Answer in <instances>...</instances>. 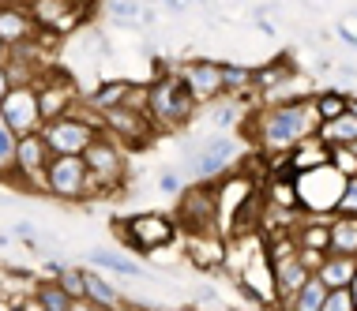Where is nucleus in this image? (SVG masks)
Listing matches in <instances>:
<instances>
[{
    "instance_id": "nucleus-8",
    "label": "nucleus",
    "mask_w": 357,
    "mask_h": 311,
    "mask_svg": "<svg viewBox=\"0 0 357 311\" xmlns=\"http://www.w3.org/2000/svg\"><path fill=\"white\" fill-rule=\"evenodd\" d=\"M45 196L56 202H86L91 199V173L83 158H50L45 165Z\"/></svg>"
},
{
    "instance_id": "nucleus-22",
    "label": "nucleus",
    "mask_w": 357,
    "mask_h": 311,
    "mask_svg": "<svg viewBox=\"0 0 357 311\" xmlns=\"http://www.w3.org/2000/svg\"><path fill=\"white\" fill-rule=\"evenodd\" d=\"M327 251L357 259V214H331V248Z\"/></svg>"
},
{
    "instance_id": "nucleus-6",
    "label": "nucleus",
    "mask_w": 357,
    "mask_h": 311,
    "mask_svg": "<svg viewBox=\"0 0 357 311\" xmlns=\"http://www.w3.org/2000/svg\"><path fill=\"white\" fill-rule=\"evenodd\" d=\"M83 161H86V173H91V199L94 196H117L121 184H124V147L113 135H98L91 147L83 150Z\"/></svg>"
},
{
    "instance_id": "nucleus-38",
    "label": "nucleus",
    "mask_w": 357,
    "mask_h": 311,
    "mask_svg": "<svg viewBox=\"0 0 357 311\" xmlns=\"http://www.w3.org/2000/svg\"><path fill=\"white\" fill-rule=\"evenodd\" d=\"M68 4H72V8H79V12H91V8L98 4V0H68Z\"/></svg>"
},
{
    "instance_id": "nucleus-2",
    "label": "nucleus",
    "mask_w": 357,
    "mask_h": 311,
    "mask_svg": "<svg viewBox=\"0 0 357 311\" xmlns=\"http://www.w3.org/2000/svg\"><path fill=\"white\" fill-rule=\"evenodd\" d=\"M102 135V113L86 109L79 102L72 113L56 116V120L42 124V139L53 158H83V150Z\"/></svg>"
},
{
    "instance_id": "nucleus-31",
    "label": "nucleus",
    "mask_w": 357,
    "mask_h": 311,
    "mask_svg": "<svg viewBox=\"0 0 357 311\" xmlns=\"http://www.w3.org/2000/svg\"><path fill=\"white\" fill-rule=\"evenodd\" d=\"M331 169L339 173V177H357V154L350 147H331Z\"/></svg>"
},
{
    "instance_id": "nucleus-43",
    "label": "nucleus",
    "mask_w": 357,
    "mask_h": 311,
    "mask_svg": "<svg viewBox=\"0 0 357 311\" xmlns=\"http://www.w3.org/2000/svg\"><path fill=\"white\" fill-rule=\"evenodd\" d=\"M350 113L357 116V94H350Z\"/></svg>"
},
{
    "instance_id": "nucleus-20",
    "label": "nucleus",
    "mask_w": 357,
    "mask_h": 311,
    "mask_svg": "<svg viewBox=\"0 0 357 311\" xmlns=\"http://www.w3.org/2000/svg\"><path fill=\"white\" fill-rule=\"evenodd\" d=\"M354 270H357V259H350V255H335V251H327V255L320 259V266H316V278H320L327 289H350Z\"/></svg>"
},
{
    "instance_id": "nucleus-5",
    "label": "nucleus",
    "mask_w": 357,
    "mask_h": 311,
    "mask_svg": "<svg viewBox=\"0 0 357 311\" xmlns=\"http://www.w3.org/2000/svg\"><path fill=\"white\" fill-rule=\"evenodd\" d=\"M173 221H177L181 237L218 232V184H185L177 196Z\"/></svg>"
},
{
    "instance_id": "nucleus-18",
    "label": "nucleus",
    "mask_w": 357,
    "mask_h": 311,
    "mask_svg": "<svg viewBox=\"0 0 357 311\" xmlns=\"http://www.w3.org/2000/svg\"><path fill=\"white\" fill-rule=\"evenodd\" d=\"M86 259H91L94 270H102V274H117V278H147V266H143L139 259L124 255V251H105V248H94L86 251Z\"/></svg>"
},
{
    "instance_id": "nucleus-19",
    "label": "nucleus",
    "mask_w": 357,
    "mask_h": 311,
    "mask_svg": "<svg viewBox=\"0 0 357 311\" xmlns=\"http://www.w3.org/2000/svg\"><path fill=\"white\" fill-rule=\"evenodd\" d=\"M86 300L105 308V311H124L128 308V296H124L117 289V281L105 278L102 270H86Z\"/></svg>"
},
{
    "instance_id": "nucleus-9",
    "label": "nucleus",
    "mask_w": 357,
    "mask_h": 311,
    "mask_svg": "<svg viewBox=\"0 0 357 311\" xmlns=\"http://www.w3.org/2000/svg\"><path fill=\"white\" fill-rule=\"evenodd\" d=\"M50 147H45L42 131L34 135H23V139L15 143V165H12V177L8 184H15V188H31V191H42L45 196V165H50Z\"/></svg>"
},
{
    "instance_id": "nucleus-30",
    "label": "nucleus",
    "mask_w": 357,
    "mask_h": 311,
    "mask_svg": "<svg viewBox=\"0 0 357 311\" xmlns=\"http://www.w3.org/2000/svg\"><path fill=\"white\" fill-rule=\"evenodd\" d=\"M15 131L8 128L4 120H0V180L12 177V165H15Z\"/></svg>"
},
{
    "instance_id": "nucleus-3",
    "label": "nucleus",
    "mask_w": 357,
    "mask_h": 311,
    "mask_svg": "<svg viewBox=\"0 0 357 311\" xmlns=\"http://www.w3.org/2000/svg\"><path fill=\"white\" fill-rule=\"evenodd\" d=\"M199 113V102L188 94V86L177 79L173 72L158 75L151 83V105H147V116L154 120L158 131H181L196 120Z\"/></svg>"
},
{
    "instance_id": "nucleus-1",
    "label": "nucleus",
    "mask_w": 357,
    "mask_h": 311,
    "mask_svg": "<svg viewBox=\"0 0 357 311\" xmlns=\"http://www.w3.org/2000/svg\"><path fill=\"white\" fill-rule=\"evenodd\" d=\"M316 128H320V116L312 109V98H301V102L248 109L237 128V139H248L259 154L278 158V154H289L301 139L316 135Z\"/></svg>"
},
{
    "instance_id": "nucleus-14",
    "label": "nucleus",
    "mask_w": 357,
    "mask_h": 311,
    "mask_svg": "<svg viewBox=\"0 0 357 311\" xmlns=\"http://www.w3.org/2000/svg\"><path fill=\"white\" fill-rule=\"evenodd\" d=\"M26 8H31L38 31H50L56 38H72L86 23V12L72 8L68 0H26Z\"/></svg>"
},
{
    "instance_id": "nucleus-42",
    "label": "nucleus",
    "mask_w": 357,
    "mask_h": 311,
    "mask_svg": "<svg viewBox=\"0 0 357 311\" xmlns=\"http://www.w3.org/2000/svg\"><path fill=\"white\" fill-rule=\"evenodd\" d=\"M12 240H15V237H8V232H0V248H8Z\"/></svg>"
},
{
    "instance_id": "nucleus-45",
    "label": "nucleus",
    "mask_w": 357,
    "mask_h": 311,
    "mask_svg": "<svg viewBox=\"0 0 357 311\" xmlns=\"http://www.w3.org/2000/svg\"><path fill=\"white\" fill-rule=\"evenodd\" d=\"M350 150H354V154H357V143H354V147H350Z\"/></svg>"
},
{
    "instance_id": "nucleus-41",
    "label": "nucleus",
    "mask_w": 357,
    "mask_h": 311,
    "mask_svg": "<svg viewBox=\"0 0 357 311\" xmlns=\"http://www.w3.org/2000/svg\"><path fill=\"white\" fill-rule=\"evenodd\" d=\"M350 296H354V304H357V270H354V281H350Z\"/></svg>"
},
{
    "instance_id": "nucleus-21",
    "label": "nucleus",
    "mask_w": 357,
    "mask_h": 311,
    "mask_svg": "<svg viewBox=\"0 0 357 311\" xmlns=\"http://www.w3.org/2000/svg\"><path fill=\"white\" fill-rule=\"evenodd\" d=\"M128 86H132V79H102L91 94H83V105H86V109H94V113L117 109V105H124Z\"/></svg>"
},
{
    "instance_id": "nucleus-7",
    "label": "nucleus",
    "mask_w": 357,
    "mask_h": 311,
    "mask_svg": "<svg viewBox=\"0 0 357 311\" xmlns=\"http://www.w3.org/2000/svg\"><path fill=\"white\" fill-rule=\"evenodd\" d=\"M294 184H297V202H301V214H312V218H331V214L339 210L346 177H339L331 165H320V169H312V173H297Z\"/></svg>"
},
{
    "instance_id": "nucleus-12",
    "label": "nucleus",
    "mask_w": 357,
    "mask_h": 311,
    "mask_svg": "<svg viewBox=\"0 0 357 311\" xmlns=\"http://www.w3.org/2000/svg\"><path fill=\"white\" fill-rule=\"evenodd\" d=\"M0 120L15 131V139L42 131V105H38V86H12L0 98Z\"/></svg>"
},
{
    "instance_id": "nucleus-24",
    "label": "nucleus",
    "mask_w": 357,
    "mask_h": 311,
    "mask_svg": "<svg viewBox=\"0 0 357 311\" xmlns=\"http://www.w3.org/2000/svg\"><path fill=\"white\" fill-rule=\"evenodd\" d=\"M316 135H320L327 147H354L357 143V116L342 113V116H335V120H324L320 128H316Z\"/></svg>"
},
{
    "instance_id": "nucleus-10",
    "label": "nucleus",
    "mask_w": 357,
    "mask_h": 311,
    "mask_svg": "<svg viewBox=\"0 0 357 311\" xmlns=\"http://www.w3.org/2000/svg\"><path fill=\"white\" fill-rule=\"evenodd\" d=\"M173 75L188 86V94L199 102V109H207L211 102L226 98V86H222V61L192 56V61H181L177 67H173Z\"/></svg>"
},
{
    "instance_id": "nucleus-32",
    "label": "nucleus",
    "mask_w": 357,
    "mask_h": 311,
    "mask_svg": "<svg viewBox=\"0 0 357 311\" xmlns=\"http://www.w3.org/2000/svg\"><path fill=\"white\" fill-rule=\"evenodd\" d=\"M320 311H357V304H354L350 289H327Z\"/></svg>"
},
{
    "instance_id": "nucleus-16",
    "label": "nucleus",
    "mask_w": 357,
    "mask_h": 311,
    "mask_svg": "<svg viewBox=\"0 0 357 311\" xmlns=\"http://www.w3.org/2000/svg\"><path fill=\"white\" fill-rule=\"evenodd\" d=\"M185 259L196 270H222L226 266V237L222 232H204V237H185Z\"/></svg>"
},
{
    "instance_id": "nucleus-15",
    "label": "nucleus",
    "mask_w": 357,
    "mask_h": 311,
    "mask_svg": "<svg viewBox=\"0 0 357 311\" xmlns=\"http://www.w3.org/2000/svg\"><path fill=\"white\" fill-rule=\"evenodd\" d=\"M38 34L31 8L26 0H0V45L4 49H19V45H31Z\"/></svg>"
},
{
    "instance_id": "nucleus-27",
    "label": "nucleus",
    "mask_w": 357,
    "mask_h": 311,
    "mask_svg": "<svg viewBox=\"0 0 357 311\" xmlns=\"http://www.w3.org/2000/svg\"><path fill=\"white\" fill-rule=\"evenodd\" d=\"M139 12H143V0H109V23L121 26V31H143Z\"/></svg>"
},
{
    "instance_id": "nucleus-44",
    "label": "nucleus",
    "mask_w": 357,
    "mask_h": 311,
    "mask_svg": "<svg viewBox=\"0 0 357 311\" xmlns=\"http://www.w3.org/2000/svg\"><path fill=\"white\" fill-rule=\"evenodd\" d=\"M4 56H8V49H4V45H0V64H4Z\"/></svg>"
},
{
    "instance_id": "nucleus-13",
    "label": "nucleus",
    "mask_w": 357,
    "mask_h": 311,
    "mask_svg": "<svg viewBox=\"0 0 357 311\" xmlns=\"http://www.w3.org/2000/svg\"><path fill=\"white\" fill-rule=\"evenodd\" d=\"M79 102H83V94L75 90L72 75H64L61 67H50V72L38 79V105H42L45 124L56 120V116H64V113H72Z\"/></svg>"
},
{
    "instance_id": "nucleus-23",
    "label": "nucleus",
    "mask_w": 357,
    "mask_h": 311,
    "mask_svg": "<svg viewBox=\"0 0 357 311\" xmlns=\"http://www.w3.org/2000/svg\"><path fill=\"white\" fill-rule=\"evenodd\" d=\"M245 113L248 109L237 98H218V102L207 105V124H211V131H237L241 120H245Z\"/></svg>"
},
{
    "instance_id": "nucleus-28",
    "label": "nucleus",
    "mask_w": 357,
    "mask_h": 311,
    "mask_svg": "<svg viewBox=\"0 0 357 311\" xmlns=\"http://www.w3.org/2000/svg\"><path fill=\"white\" fill-rule=\"evenodd\" d=\"M79 49L83 56H91V61H105V56H113V45L109 38H105L102 26H79Z\"/></svg>"
},
{
    "instance_id": "nucleus-26",
    "label": "nucleus",
    "mask_w": 357,
    "mask_h": 311,
    "mask_svg": "<svg viewBox=\"0 0 357 311\" xmlns=\"http://www.w3.org/2000/svg\"><path fill=\"white\" fill-rule=\"evenodd\" d=\"M34 300L42 304V311H72V304H75V300L64 293V289L56 285V281H50V278H38Z\"/></svg>"
},
{
    "instance_id": "nucleus-11",
    "label": "nucleus",
    "mask_w": 357,
    "mask_h": 311,
    "mask_svg": "<svg viewBox=\"0 0 357 311\" xmlns=\"http://www.w3.org/2000/svg\"><path fill=\"white\" fill-rule=\"evenodd\" d=\"M102 131L113 135L124 150H143L147 143H154V135H158V128H154V120L147 113L124 109V105L102 113Z\"/></svg>"
},
{
    "instance_id": "nucleus-37",
    "label": "nucleus",
    "mask_w": 357,
    "mask_h": 311,
    "mask_svg": "<svg viewBox=\"0 0 357 311\" xmlns=\"http://www.w3.org/2000/svg\"><path fill=\"white\" fill-rule=\"evenodd\" d=\"M72 311H105V308L91 304V300H75V304H72Z\"/></svg>"
},
{
    "instance_id": "nucleus-29",
    "label": "nucleus",
    "mask_w": 357,
    "mask_h": 311,
    "mask_svg": "<svg viewBox=\"0 0 357 311\" xmlns=\"http://www.w3.org/2000/svg\"><path fill=\"white\" fill-rule=\"evenodd\" d=\"M56 285H61L72 300H86V266H72V262H64V270L56 274Z\"/></svg>"
},
{
    "instance_id": "nucleus-36",
    "label": "nucleus",
    "mask_w": 357,
    "mask_h": 311,
    "mask_svg": "<svg viewBox=\"0 0 357 311\" xmlns=\"http://www.w3.org/2000/svg\"><path fill=\"white\" fill-rule=\"evenodd\" d=\"M8 90H12V79H8V67L0 64V98H4Z\"/></svg>"
},
{
    "instance_id": "nucleus-33",
    "label": "nucleus",
    "mask_w": 357,
    "mask_h": 311,
    "mask_svg": "<svg viewBox=\"0 0 357 311\" xmlns=\"http://www.w3.org/2000/svg\"><path fill=\"white\" fill-rule=\"evenodd\" d=\"M181 188H185V180H181L177 169H162L158 173V191H166V196H181Z\"/></svg>"
},
{
    "instance_id": "nucleus-35",
    "label": "nucleus",
    "mask_w": 357,
    "mask_h": 311,
    "mask_svg": "<svg viewBox=\"0 0 357 311\" xmlns=\"http://www.w3.org/2000/svg\"><path fill=\"white\" fill-rule=\"evenodd\" d=\"M15 311H42V304H38L34 296H26V300H19V304H15Z\"/></svg>"
},
{
    "instance_id": "nucleus-17",
    "label": "nucleus",
    "mask_w": 357,
    "mask_h": 311,
    "mask_svg": "<svg viewBox=\"0 0 357 311\" xmlns=\"http://www.w3.org/2000/svg\"><path fill=\"white\" fill-rule=\"evenodd\" d=\"M286 165H289V173H312V169H320V165H331V147L320 139V135H308V139H301L294 150L286 154Z\"/></svg>"
},
{
    "instance_id": "nucleus-4",
    "label": "nucleus",
    "mask_w": 357,
    "mask_h": 311,
    "mask_svg": "<svg viewBox=\"0 0 357 311\" xmlns=\"http://www.w3.org/2000/svg\"><path fill=\"white\" fill-rule=\"evenodd\" d=\"M113 237L121 240L124 248H132L136 255H154V251H166L169 244L181 240V229L169 214L162 210H147V214H136V218H117L113 221Z\"/></svg>"
},
{
    "instance_id": "nucleus-40",
    "label": "nucleus",
    "mask_w": 357,
    "mask_h": 311,
    "mask_svg": "<svg viewBox=\"0 0 357 311\" xmlns=\"http://www.w3.org/2000/svg\"><path fill=\"white\" fill-rule=\"evenodd\" d=\"M158 311H204V308H196V304H173V308H158Z\"/></svg>"
},
{
    "instance_id": "nucleus-39",
    "label": "nucleus",
    "mask_w": 357,
    "mask_h": 311,
    "mask_svg": "<svg viewBox=\"0 0 357 311\" xmlns=\"http://www.w3.org/2000/svg\"><path fill=\"white\" fill-rule=\"evenodd\" d=\"M0 311H15V300L8 293H0Z\"/></svg>"
},
{
    "instance_id": "nucleus-34",
    "label": "nucleus",
    "mask_w": 357,
    "mask_h": 311,
    "mask_svg": "<svg viewBox=\"0 0 357 311\" xmlns=\"http://www.w3.org/2000/svg\"><path fill=\"white\" fill-rule=\"evenodd\" d=\"M335 214H357V177L346 180L342 199H339V210H335Z\"/></svg>"
},
{
    "instance_id": "nucleus-25",
    "label": "nucleus",
    "mask_w": 357,
    "mask_h": 311,
    "mask_svg": "<svg viewBox=\"0 0 357 311\" xmlns=\"http://www.w3.org/2000/svg\"><path fill=\"white\" fill-rule=\"evenodd\" d=\"M312 109H316V116H320V124H324V120H335V116L350 113V94L339 90V86L316 90V94H312Z\"/></svg>"
}]
</instances>
